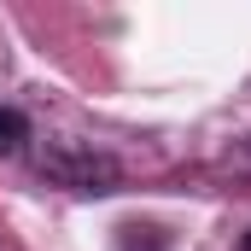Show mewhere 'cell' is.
I'll list each match as a JSON object with an SVG mask.
<instances>
[{
  "label": "cell",
  "mask_w": 251,
  "mask_h": 251,
  "mask_svg": "<svg viewBox=\"0 0 251 251\" xmlns=\"http://www.w3.org/2000/svg\"><path fill=\"white\" fill-rule=\"evenodd\" d=\"M41 176H53L59 187H76V193H111L117 187V164L76 146V140H53L41 146Z\"/></svg>",
  "instance_id": "cell-1"
},
{
  "label": "cell",
  "mask_w": 251,
  "mask_h": 251,
  "mask_svg": "<svg viewBox=\"0 0 251 251\" xmlns=\"http://www.w3.org/2000/svg\"><path fill=\"white\" fill-rule=\"evenodd\" d=\"M24 134H29V128H24L18 111H0V158H12V152L24 146Z\"/></svg>",
  "instance_id": "cell-2"
},
{
  "label": "cell",
  "mask_w": 251,
  "mask_h": 251,
  "mask_svg": "<svg viewBox=\"0 0 251 251\" xmlns=\"http://www.w3.org/2000/svg\"><path fill=\"white\" fill-rule=\"evenodd\" d=\"M246 251H251V240H246Z\"/></svg>",
  "instance_id": "cell-3"
}]
</instances>
